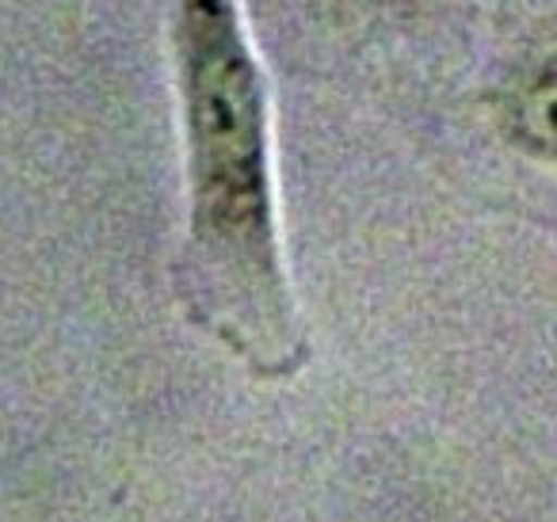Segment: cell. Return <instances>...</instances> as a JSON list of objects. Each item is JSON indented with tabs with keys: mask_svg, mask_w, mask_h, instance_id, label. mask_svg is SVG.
Masks as SVG:
<instances>
[{
	"mask_svg": "<svg viewBox=\"0 0 557 522\" xmlns=\"http://www.w3.org/2000/svg\"><path fill=\"white\" fill-rule=\"evenodd\" d=\"M172 65L187 169L180 298L252 374L302 370L306 332L278 240L271 108L237 0H172Z\"/></svg>",
	"mask_w": 557,
	"mask_h": 522,
	"instance_id": "cell-1",
	"label": "cell"
},
{
	"mask_svg": "<svg viewBox=\"0 0 557 522\" xmlns=\"http://www.w3.org/2000/svg\"><path fill=\"white\" fill-rule=\"evenodd\" d=\"M511 126L539 153L557 157V70L531 77L511 100Z\"/></svg>",
	"mask_w": 557,
	"mask_h": 522,
	"instance_id": "cell-2",
	"label": "cell"
}]
</instances>
